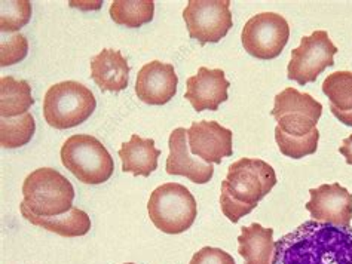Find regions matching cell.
Here are the masks:
<instances>
[{"label":"cell","mask_w":352,"mask_h":264,"mask_svg":"<svg viewBox=\"0 0 352 264\" xmlns=\"http://www.w3.org/2000/svg\"><path fill=\"white\" fill-rule=\"evenodd\" d=\"M272 264H352V226L305 221L275 242Z\"/></svg>","instance_id":"cell-1"},{"label":"cell","mask_w":352,"mask_h":264,"mask_svg":"<svg viewBox=\"0 0 352 264\" xmlns=\"http://www.w3.org/2000/svg\"><path fill=\"white\" fill-rule=\"evenodd\" d=\"M276 184L275 169L262 159L243 158L228 169L220 190V208L229 221L248 215Z\"/></svg>","instance_id":"cell-2"},{"label":"cell","mask_w":352,"mask_h":264,"mask_svg":"<svg viewBox=\"0 0 352 264\" xmlns=\"http://www.w3.org/2000/svg\"><path fill=\"white\" fill-rule=\"evenodd\" d=\"M97 107L92 91L75 80L60 82L46 91L43 117L55 130H69L87 122Z\"/></svg>","instance_id":"cell-3"},{"label":"cell","mask_w":352,"mask_h":264,"mask_svg":"<svg viewBox=\"0 0 352 264\" xmlns=\"http://www.w3.org/2000/svg\"><path fill=\"white\" fill-rule=\"evenodd\" d=\"M147 213L157 230L179 235L195 223L198 205L188 187L179 183H165L152 192Z\"/></svg>","instance_id":"cell-4"},{"label":"cell","mask_w":352,"mask_h":264,"mask_svg":"<svg viewBox=\"0 0 352 264\" xmlns=\"http://www.w3.org/2000/svg\"><path fill=\"white\" fill-rule=\"evenodd\" d=\"M23 204L36 215L54 217L73 208L75 189L57 169L39 168L27 176L23 184Z\"/></svg>","instance_id":"cell-5"},{"label":"cell","mask_w":352,"mask_h":264,"mask_svg":"<svg viewBox=\"0 0 352 264\" xmlns=\"http://www.w3.org/2000/svg\"><path fill=\"white\" fill-rule=\"evenodd\" d=\"M61 162L83 184L104 183L115 169L103 143L88 134H76L66 140L61 147Z\"/></svg>","instance_id":"cell-6"},{"label":"cell","mask_w":352,"mask_h":264,"mask_svg":"<svg viewBox=\"0 0 352 264\" xmlns=\"http://www.w3.org/2000/svg\"><path fill=\"white\" fill-rule=\"evenodd\" d=\"M271 115L278 122L275 130L293 139H305L318 130L322 104L307 93L285 88L276 94Z\"/></svg>","instance_id":"cell-7"},{"label":"cell","mask_w":352,"mask_h":264,"mask_svg":"<svg viewBox=\"0 0 352 264\" xmlns=\"http://www.w3.org/2000/svg\"><path fill=\"white\" fill-rule=\"evenodd\" d=\"M290 39V25L275 12H262L250 18L241 33L243 47L257 60H274L281 56Z\"/></svg>","instance_id":"cell-8"},{"label":"cell","mask_w":352,"mask_h":264,"mask_svg":"<svg viewBox=\"0 0 352 264\" xmlns=\"http://www.w3.org/2000/svg\"><path fill=\"white\" fill-rule=\"evenodd\" d=\"M338 48L333 45L326 30H317L305 36L300 45L292 51L287 76L299 85L312 84L327 67L335 64Z\"/></svg>","instance_id":"cell-9"},{"label":"cell","mask_w":352,"mask_h":264,"mask_svg":"<svg viewBox=\"0 0 352 264\" xmlns=\"http://www.w3.org/2000/svg\"><path fill=\"white\" fill-rule=\"evenodd\" d=\"M183 20L190 38L201 45L220 42L234 25L229 0H190Z\"/></svg>","instance_id":"cell-10"},{"label":"cell","mask_w":352,"mask_h":264,"mask_svg":"<svg viewBox=\"0 0 352 264\" xmlns=\"http://www.w3.org/2000/svg\"><path fill=\"white\" fill-rule=\"evenodd\" d=\"M190 153L207 163H221L234 154V132L216 121L193 122L188 130Z\"/></svg>","instance_id":"cell-11"},{"label":"cell","mask_w":352,"mask_h":264,"mask_svg":"<svg viewBox=\"0 0 352 264\" xmlns=\"http://www.w3.org/2000/svg\"><path fill=\"white\" fill-rule=\"evenodd\" d=\"M311 200L305 205L315 221L333 226H351L352 193L339 183L321 184L309 190Z\"/></svg>","instance_id":"cell-12"},{"label":"cell","mask_w":352,"mask_h":264,"mask_svg":"<svg viewBox=\"0 0 352 264\" xmlns=\"http://www.w3.org/2000/svg\"><path fill=\"white\" fill-rule=\"evenodd\" d=\"M179 77L173 64L162 61H151L144 64L137 75L135 94L143 103L164 106L177 93Z\"/></svg>","instance_id":"cell-13"},{"label":"cell","mask_w":352,"mask_h":264,"mask_svg":"<svg viewBox=\"0 0 352 264\" xmlns=\"http://www.w3.org/2000/svg\"><path fill=\"white\" fill-rule=\"evenodd\" d=\"M229 86L230 84L226 80L223 70L201 67L195 76L186 80L184 98L197 112H216L220 104L228 99Z\"/></svg>","instance_id":"cell-14"},{"label":"cell","mask_w":352,"mask_h":264,"mask_svg":"<svg viewBox=\"0 0 352 264\" xmlns=\"http://www.w3.org/2000/svg\"><path fill=\"white\" fill-rule=\"evenodd\" d=\"M168 147L170 154L165 165L166 174L186 177L197 184H206L214 176V167L211 163L190 156L188 130L175 128L170 134Z\"/></svg>","instance_id":"cell-15"},{"label":"cell","mask_w":352,"mask_h":264,"mask_svg":"<svg viewBox=\"0 0 352 264\" xmlns=\"http://www.w3.org/2000/svg\"><path fill=\"white\" fill-rule=\"evenodd\" d=\"M91 77L103 93L124 91L129 82L128 61L118 49H103L91 58Z\"/></svg>","instance_id":"cell-16"},{"label":"cell","mask_w":352,"mask_h":264,"mask_svg":"<svg viewBox=\"0 0 352 264\" xmlns=\"http://www.w3.org/2000/svg\"><path fill=\"white\" fill-rule=\"evenodd\" d=\"M20 211L27 221L41 227L52 233H57L64 238H76L83 236L91 230V218L85 211L73 206L69 213L54 217H41L33 214L23 202L20 204Z\"/></svg>","instance_id":"cell-17"},{"label":"cell","mask_w":352,"mask_h":264,"mask_svg":"<svg viewBox=\"0 0 352 264\" xmlns=\"http://www.w3.org/2000/svg\"><path fill=\"white\" fill-rule=\"evenodd\" d=\"M122 160V171L135 177H149L157 168V158L161 150L155 147V140L142 139L137 134L131 135V140L124 143L118 152Z\"/></svg>","instance_id":"cell-18"},{"label":"cell","mask_w":352,"mask_h":264,"mask_svg":"<svg viewBox=\"0 0 352 264\" xmlns=\"http://www.w3.org/2000/svg\"><path fill=\"white\" fill-rule=\"evenodd\" d=\"M275 251L274 229L253 223L241 229L238 236V254L245 264H272Z\"/></svg>","instance_id":"cell-19"},{"label":"cell","mask_w":352,"mask_h":264,"mask_svg":"<svg viewBox=\"0 0 352 264\" xmlns=\"http://www.w3.org/2000/svg\"><path fill=\"white\" fill-rule=\"evenodd\" d=\"M322 93L330 99V110L346 126H352V71H335L322 82Z\"/></svg>","instance_id":"cell-20"},{"label":"cell","mask_w":352,"mask_h":264,"mask_svg":"<svg viewBox=\"0 0 352 264\" xmlns=\"http://www.w3.org/2000/svg\"><path fill=\"white\" fill-rule=\"evenodd\" d=\"M33 103L29 82L16 80L12 76L0 79V116L16 117L25 115Z\"/></svg>","instance_id":"cell-21"},{"label":"cell","mask_w":352,"mask_h":264,"mask_svg":"<svg viewBox=\"0 0 352 264\" xmlns=\"http://www.w3.org/2000/svg\"><path fill=\"white\" fill-rule=\"evenodd\" d=\"M153 0H115L110 6L112 20L129 29H138L153 20Z\"/></svg>","instance_id":"cell-22"},{"label":"cell","mask_w":352,"mask_h":264,"mask_svg":"<svg viewBox=\"0 0 352 264\" xmlns=\"http://www.w3.org/2000/svg\"><path fill=\"white\" fill-rule=\"evenodd\" d=\"M36 130L34 117L25 113L0 119V144L3 149H18L29 144Z\"/></svg>","instance_id":"cell-23"},{"label":"cell","mask_w":352,"mask_h":264,"mask_svg":"<svg viewBox=\"0 0 352 264\" xmlns=\"http://www.w3.org/2000/svg\"><path fill=\"white\" fill-rule=\"evenodd\" d=\"M32 18V3L29 0L2 2L0 5V30L14 33L29 24Z\"/></svg>","instance_id":"cell-24"},{"label":"cell","mask_w":352,"mask_h":264,"mask_svg":"<svg viewBox=\"0 0 352 264\" xmlns=\"http://www.w3.org/2000/svg\"><path fill=\"white\" fill-rule=\"evenodd\" d=\"M275 140L278 149H280L284 156L292 159H302L317 152L320 131L317 130L314 134L305 136V139H293V136H287L275 130Z\"/></svg>","instance_id":"cell-25"},{"label":"cell","mask_w":352,"mask_h":264,"mask_svg":"<svg viewBox=\"0 0 352 264\" xmlns=\"http://www.w3.org/2000/svg\"><path fill=\"white\" fill-rule=\"evenodd\" d=\"M29 52V42H27L24 34H14L8 42H2L0 45V66H12L16 62L23 61Z\"/></svg>","instance_id":"cell-26"},{"label":"cell","mask_w":352,"mask_h":264,"mask_svg":"<svg viewBox=\"0 0 352 264\" xmlns=\"http://www.w3.org/2000/svg\"><path fill=\"white\" fill-rule=\"evenodd\" d=\"M189 264H236L234 257L226 251L212 247H204L193 254Z\"/></svg>","instance_id":"cell-27"},{"label":"cell","mask_w":352,"mask_h":264,"mask_svg":"<svg viewBox=\"0 0 352 264\" xmlns=\"http://www.w3.org/2000/svg\"><path fill=\"white\" fill-rule=\"evenodd\" d=\"M340 154H344L348 165H352V134L342 141V145L339 147Z\"/></svg>","instance_id":"cell-28"},{"label":"cell","mask_w":352,"mask_h":264,"mask_svg":"<svg viewBox=\"0 0 352 264\" xmlns=\"http://www.w3.org/2000/svg\"><path fill=\"white\" fill-rule=\"evenodd\" d=\"M125 264H134V263H125Z\"/></svg>","instance_id":"cell-29"}]
</instances>
